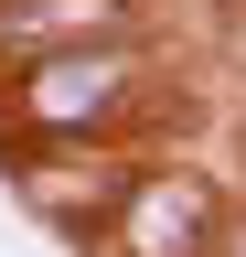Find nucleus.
<instances>
[{"label": "nucleus", "instance_id": "obj_3", "mask_svg": "<svg viewBox=\"0 0 246 257\" xmlns=\"http://www.w3.org/2000/svg\"><path fill=\"white\" fill-rule=\"evenodd\" d=\"M118 32H150V0H0V64L118 43Z\"/></svg>", "mask_w": 246, "mask_h": 257}, {"label": "nucleus", "instance_id": "obj_1", "mask_svg": "<svg viewBox=\"0 0 246 257\" xmlns=\"http://www.w3.org/2000/svg\"><path fill=\"white\" fill-rule=\"evenodd\" d=\"M139 107H150V32L11 64V128L43 140V150H97V140H118Z\"/></svg>", "mask_w": 246, "mask_h": 257}, {"label": "nucleus", "instance_id": "obj_2", "mask_svg": "<svg viewBox=\"0 0 246 257\" xmlns=\"http://www.w3.org/2000/svg\"><path fill=\"white\" fill-rule=\"evenodd\" d=\"M214 246H225V193L193 161H129L118 204L86 236V257H214Z\"/></svg>", "mask_w": 246, "mask_h": 257}]
</instances>
